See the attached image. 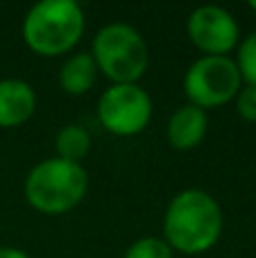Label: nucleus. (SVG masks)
Masks as SVG:
<instances>
[{
	"label": "nucleus",
	"mask_w": 256,
	"mask_h": 258,
	"mask_svg": "<svg viewBox=\"0 0 256 258\" xmlns=\"http://www.w3.org/2000/svg\"><path fill=\"white\" fill-rule=\"evenodd\" d=\"M209 132V113L193 104H181L170 113L166 125V141L172 150L190 152L200 147Z\"/></svg>",
	"instance_id": "nucleus-9"
},
{
	"label": "nucleus",
	"mask_w": 256,
	"mask_h": 258,
	"mask_svg": "<svg viewBox=\"0 0 256 258\" xmlns=\"http://www.w3.org/2000/svg\"><path fill=\"white\" fill-rule=\"evenodd\" d=\"M89 52L109 84H139L150 66L148 41L130 23L102 25L95 32Z\"/></svg>",
	"instance_id": "nucleus-4"
},
{
	"label": "nucleus",
	"mask_w": 256,
	"mask_h": 258,
	"mask_svg": "<svg viewBox=\"0 0 256 258\" xmlns=\"http://www.w3.org/2000/svg\"><path fill=\"white\" fill-rule=\"evenodd\" d=\"M89 190V172L82 163L48 156L32 165L23 181L27 204L43 215H63L82 204Z\"/></svg>",
	"instance_id": "nucleus-3"
},
{
	"label": "nucleus",
	"mask_w": 256,
	"mask_h": 258,
	"mask_svg": "<svg viewBox=\"0 0 256 258\" xmlns=\"http://www.w3.org/2000/svg\"><path fill=\"white\" fill-rule=\"evenodd\" d=\"M247 7L252 9V12H256V0H249V3H247Z\"/></svg>",
	"instance_id": "nucleus-16"
},
{
	"label": "nucleus",
	"mask_w": 256,
	"mask_h": 258,
	"mask_svg": "<svg viewBox=\"0 0 256 258\" xmlns=\"http://www.w3.org/2000/svg\"><path fill=\"white\" fill-rule=\"evenodd\" d=\"M234 61H236V66H238V71H240L243 84L256 86V30L240 39L238 48H236Z\"/></svg>",
	"instance_id": "nucleus-13"
},
{
	"label": "nucleus",
	"mask_w": 256,
	"mask_h": 258,
	"mask_svg": "<svg viewBox=\"0 0 256 258\" xmlns=\"http://www.w3.org/2000/svg\"><path fill=\"white\" fill-rule=\"evenodd\" d=\"M98 66H95L93 57L89 50H80V52L66 54L57 73V82L66 95L80 98L86 95L98 82Z\"/></svg>",
	"instance_id": "nucleus-10"
},
{
	"label": "nucleus",
	"mask_w": 256,
	"mask_h": 258,
	"mask_svg": "<svg viewBox=\"0 0 256 258\" xmlns=\"http://www.w3.org/2000/svg\"><path fill=\"white\" fill-rule=\"evenodd\" d=\"M175 251L170 249L161 236H141L125 249L122 258H172Z\"/></svg>",
	"instance_id": "nucleus-12"
},
{
	"label": "nucleus",
	"mask_w": 256,
	"mask_h": 258,
	"mask_svg": "<svg viewBox=\"0 0 256 258\" xmlns=\"http://www.w3.org/2000/svg\"><path fill=\"white\" fill-rule=\"evenodd\" d=\"M163 240L172 251L200 256L218 245L225 229V218L218 200L202 188H184L166 206Z\"/></svg>",
	"instance_id": "nucleus-1"
},
{
	"label": "nucleus",
	"mask_w": 256,
	"mask_h": 258,
	"mask_svg": "<svg viewBox=\"0 0 256 258\" xmlns=\"http://www.w3.org/2000/svg\"><path fill=\"white\" fill-rule=\"evenodd\" d=\"M234 107H236V113L245 122H256V86L243 84V89L234 98Z\"/></svg>",
	"instance_id": "nucleus-14"
},
{
	"label": "nucleus",
	"mask_w": 256,
	"mask_h": 258,
	"mask_svg": "<svg viewBox=\"0 0 256 258\" xmlns=\"http://www.w3.org/2000/svg\"><path fill=\"white\" fill-rule=\"evenodd\" d=\"M0 258H32L25 249L21 247H0Z\"/></svg>",
	"instance_id": "nucleus-15"
},
{
	"label": "nucleus",
	"mask_w": 256,
	"mask_h": 258,
	"mask_svg": "<svg viewBox=\"0 0 256 258\" xmlns=\"http://www.w3.org/2000/svg\"><path fill=\"white\" fill-rule=\"evenodd\" d=\"M36 91L21 77L0 80V129H16L25 125L36 111Z\"/></svg>",
	"instance_id": "nucleus-8"
},
{
	"label": "nucleus",
	"mask_w": 256,
	"mask_h": 258,
	"mask_svg": "<svg viewBox=\"0 0 256 258\" xmlns=\"http://www.w3.org/2000/svg\"><path fill=\"white\" fill-rule=\"evenodd\" d=\"M86 30L84 9L75 0H39L27 9L21 36L27 50L43 59L71 54Z\"/></svg>",
	"instance_id": "nucleus-2"
},
{
	"label": "nucleus",
	"mask_w": 256,
	"mask_h": 258,
	"mask_svg": "<svg viewBox=\"0 0 256 258\" xmlns=\"http://www.w3.org/2000/svg\"><path fill=\"white\" fill-rule=\"evenodd\" d=\"M98 122L118 138L143 134L152 122L154 104L141 84H109L98 98Z\"/></svg>",
	"instance_id": "nucleus-6"
},
{
	"label": "nucleus",
	"mask_w": 256,
	"mask_h": 258,
	"mask_svg": "<svg viewBox=\"0 0 256 258\" xmlns=\"http://www.w3.org/2000/svg\"><path fill=\"white\" fill-rule=\"evenodd\" d=\"M186 34L204 57H231L243 39L236 16L220 5L195 7L186 18Z\"/></svg>",
	"instance_id": "nucleus-7"
},
{
	"label": "nucleus",
	"mask_w": 256,
	"mask_h": 258,
	"mask_svg": "<svg viewBox=\"0 0 256 258\" xmlns=\"http://www.w3.org/2000/svg\"><path fill=\"white\" fill-rule=\"evenodd\" d=\"M181 89L188 104L211 111L234 102L243 89V77L234 57H198L184 73Z\"/></svg>",
	"instance_id": "nucleus-5"
},
{
	"label": "nucleus",
	"mask_w": 256,
	"mask_h": 258,
	"mask_svg": "<svg viewBox=\"0 0 256 258\" xmlns=\"http://www.w3.org/2000/svg\"><path fill=\"white\" fill-rule=\"evenodd\" d=\"M91 152V134L77 122H68L54 134V156L80 163Z\"/></svg>",
	"instance_id": "nucleus-11"
}]
</instances>
